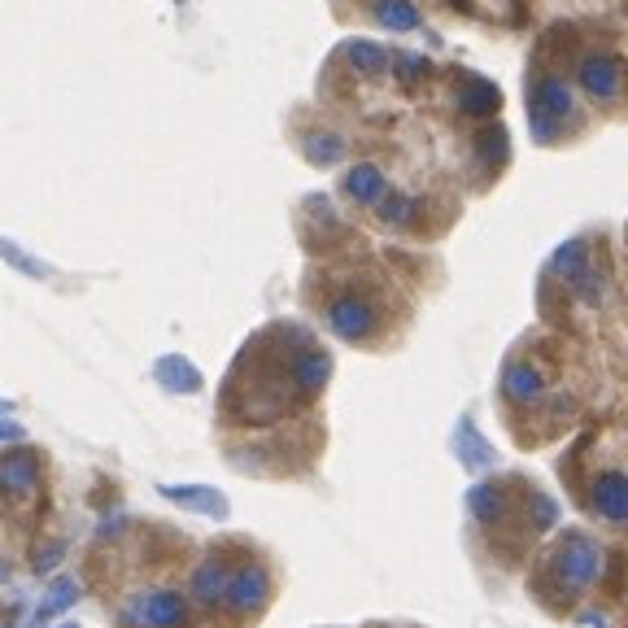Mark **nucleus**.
Returning <instances> with one entry per match:
<instances>
[{"instance_id":"a211bd4d","label":"nucleus","mask_w":628,"mask_h":628,"mask_svg":"<svg viewBox=\"0 0 628 628\" xmlns=\"http://www.w3.org/2000/svg\"><path fill=\"white\" fill-rule=\"evenodd\" d=\"M585 267H589V249H585V240H567V245L550 258V275H554V280H567V284L581 280Z\"/></svg>"},{"instance_id":"1a4fd4ad","label":"nucleus","mask_w":628,"mask_h":628,"mask_svg":"<svg viewBox=\"0 0 628 628\" xmlns=\"http://www.w3.org/2000/svg\"><path fill=\"white\" fill-rule=\"evenodd\" d=\"M232 576H236V567L219 559V554H210V559L192 572V598H197L201 607H223L227 589H232Z\"/></svg>"},{"instance_id":"7ed1b4c3","label":"nucleus","mask_w":628,"mask_h":628,"mask_svg":"<svg viewBox=\"0 0 628 628\" xmlns=\"http://www.w3.org/2000/svg\"><path fill=\"white\" fill-rule=\"evenodd\" d=\"M576 83H581V92L589 96V101L607 105V101H615V96L624 92L628 66L620 62V57H611V53H585L581 66H576Z\"/></svg>"},{"instance_id":"39448f33","label":"nucleus","mask_w":628,"mask_h":628,"mask_svg":"<svg viewBox=\"0 0 628 628\" xmlns=\"http://www.w3.org/2000/svg\"><path fill=\"white\" fill-rule=\"evenodd\" d=\"M589 506H594L598 519L628 528V471H598L589 480Z\"/></svg>"},{"instance_id":"cd10ccee","label":"nucleus","mask_w":628,"mask_h":628,"mask_svg":"<svg viewBox=\"0 0 628 628\" xmlns=\"http://www.w3.org/2000/svg\"><path fill=\"white\" fill-rule=\"evenodd\" d=\"M0 581H9V567L5 563H0Z\"/></svg>"},{"instance_id":"6ab92c4d","label":"nucleus","mask_w":628,"mask_h":628,"mask_svg":"<svg viewBox=\"0 0 628 628\" xmlns=\"http://www.w3.org/2000/svg\"><path fill=\"white\" fill-rule=\"evenodd\" d=\"M415 210H419V201L410 197V192L389 188V192L380 197V205H376V219H380L384 227H406L410 219H415Z\"/></svg>"},{"instance_id":"ddd939ff","label":"nucleus","mask_w":628,"mask_h":628,"mask_svg":"<svg viewBox=\"0 0 628 628\" xmlns=\"http://www.w3.org/2000/svg\"><path fill=\"white\" fill-rule=\"evenodd\" d=\"M162 498H171L175 506H188V511L214 515V519L227 515V498L219 489H205V485H162Z\"/></svg>"},{"instance_id":"bb28decb","label":"nucleus","mask_w":628,"mask_h":628,"mask_svg":"<svg viewBox=\"0 0 628 628\" xmlns=\"http://www.w3.org/2000/svg\"><path fill=\"white\" fill-rule=\"evenodd\" d=\"M18 437H22L18 424H0V441H18Z\"/></svg>"},{"instance_id":"423d86ee","label":"nucleus","mask_w":628,"mask_h":628,"mask_svg":"<svg viewBox=\"0 0 628 628\" xmlns=\"http://www.w3.org/2000/svg\"><path fill=\"white\" fill-rule=\"evenodd\" d=\"M328 328L341 336V341H367L376 332V306L358 293H345L328 306Z\"/></svg>"},{"instance_id":"aec40b11","label":"nucleus","mask_w":628,"mask_h":628,"mask_svg":"<svg viewBox=\"0 0 628 628\" xmlns=\"http://www.w3.org/2000/svg\"><path fill=\"white\" fill-rule=\"evenodd\" d=\"M306 157L314 166H332L345 157V140L336 136V131H310L306 136Z\"/></svg>"},{"instance_id":"f257e3e1","label":"nucleus","mask_w":628,"mask_h":628,"mask_svg":"<svg viewBox=\"0 0 628 628\" xmlns=\"http://www.w3.org/2000/svg\"><path fill=\"white\" fill-rule=\"evenodd\" d=\"M546 559H550L554 589H559L563 598H581V594H589V589L602 581L607 550H602L594 537H585V533H567L559 546L546 554Z\"/></svg>"},{"instance_id":"9d476101","label":"nucleus","mask_w":628,"mask_h":628,"mask_svg":"<svg viewBox=\"0 0 628 628\" xmlns=\"http://www.w3.org/2000/svg\"><path fill=\"white\" fill-rule=\"evenodd\" d=\"M502 393L511 397L515 406H533L546 397V371L537 367V362H511V367L502 371Z\"/></svg>"},{"instance_id":"dca6fc26","label":"nucleus","mask_w":628,"mask_h":628,"mask_svg":"<svg viewBox=\"0 0 628 628\" xmlns=\"http://www.w3.org/2000/svg\"><path fill=\"white\" fill-rule=\"evenodd\" d=\"M345 57H349V66H354L358 75H371V79H380L384 70L393 66V53L384 44H376V40H349Z\"/></svg>"},{"instance_id":"393cba45","label":"nucleus","mask_w":628,"mask_h":628,"mask_svg":"<svg viewBox=\"0 0 628 628\" xmlns=\"http://www.w3.org/2000/svg\"><path fill=\"white\" fill-rule=\"evenodd\" d=\"M572 288H576V297H581V301H589V306H598V301L607 297V275H602V271L594 267V262H589L585 275H581V280H576Z\"/></svg>"},{"instance_id":"f03ea898","label":"nucleus","mask_w":628,"mask_h":628,"mask_svg":"<svg viewBox=\"0 0 628 628\" xmlns=\"http://www.w3.org/2000/svg\"><path fill=\"white\" fill-rule=\"evenodd\" d=\"M127 628H188V602L175 589H140L123 607Z\"/></svg>"},{"instance_id":"0eeeda50","label":"nucleus","mask_w":628,"mask_h":628,"mask_svg":"<svg viewBox=\"0 0 628 628\" xmlns=\"http://www.w3.org/2000/svg\"><path fill=\"white\" fill-rule=\"evenodd\" d=\"M35 489H40V458L35 450H14L0 458V493L14 502H27L35 498Z\"/></svg>"},{"instance_id":"f3484780","label":"nucleus","mask_w":628,"mask_h":628,"mask_svg":"<svg viewBox=\"0 0 628 628\" xmlns=\"http://www.w3.org/2000/svg\"><path fill=\"white\" fill-rule=\"evenodd\" d=\"M371 14H376V22H380V27H389V31H415L419 22H424L415 0H376Z\"/></svg>"},{"instance_id":"b1692460","label":"nucleus","mask_w":628,"mask_h":628,"mask_svg":"<svg viewBox=\"0 0 628 628\" xmlns=\"http://www.w3.org/2000/svg\"><path fill=\"white\" fill-rule=\"evenodd\" d=\"M528 524H533L537 533L541 528H554L559 524V502L546 498V493H533V498H528Z\"/></svg>"},{"instance_id":"9b49d317","label":"nucleus","mask_w":628,"mask_h":628,"mask_svg":"<svg viewBox=\"0 0 628 628\" xmlns=\"http://www.w3.org/2000/svg\"><path fill=\"white\" fill-rule=\"evenodd\" d=\"M572 114H576L572 83L559 75H546L533 88V123H541V118H572Z\"/></svg>"},{"instance_id":"5701e85b","label":"nucleus","mask_w":628,"mask_h":628,"mask_svg":"<svg viewBox=\"0 0 628 628\" xmlns=\"http://www.w3.org/2000/svg\"><path fill=\"white\" fill-rule=\"evenodd\" d=\"M454 445H458V454H463V463H467V467H489V463H493V450H489L485 441H476V432H471V424L458 428Z\"/></svg>"},{"instance_id":"412c9836","label":"nucleus","mask_w":628,"mask_h":628,"mask_svg":"<svg viewBox=\"0 0 628 628\" xmlns=\"http://www.w3.org/2000/svg\"><path fill=\"white\" fill-rule=\"evenodd\" d=\"M75 598H79V585H75V581H57L53 589H48L44 607L35 611V628H44L48 620H53V615H62V611H66V607H70V602H75Z\"/></svg>"},{"instance_id":"4468645a","label":"nucleus","mask_w":628,"mask_h":628,"mask_svg":"<svg viewBox=\"0 0 628 628\" xmlns=\"http://www.w3.org/2000/svg\"><path fill=\"white\" fill-rule=\"evenodd\" d=\"M153 376H157V384H162L166 393H197V389H201V371L192 367L188 358H179V354L157 358Z\"/></svg>"},{"instance_id":"a878e982","label":"nucleus","mask_w":628,"mask_h":628,"mask_svg":"<svg viewBox=\"0 0 628 628\" xmlns=\"http://www.w3.org/2000/svg\"><path fill=\"white\" fill-rule=\"evenodd\" d=\"M393 66H397V75H402L406 83H410V75H428V62H424V57H415V53H397L393 57Z\"/></svg>"},{"instance_id":"6e6552de","label":"nucleus","mask_w":628,"mask_h":628,"mask_svg":"<svg viewBox=\"0 0 628 628\" xmlns=\"http://www.w3.org/2000/svg\"><path fill=\"white\" fill-rule=\"evenodd\" d=\"M288 371H293V384L306 397L314 393H323V384L332 380V358H328V349H319L314 341L306 345H297L293 349V362H288Z\"/></svg>"},{"instance_id":"4be33fe9","label":"nucleus","mask_w":628,"mask_h":628,"mask_svg":"<svg viewBox=\"0 0 628 628\" xmlns=\"http://www.w3.org/2000/svg\"><path fill=\"white\" fill-rule=\"evenodd\" d=\"M458 110L463 114H480V110H498V88L493 83H480V79H471L467 88H463V96H458Z\"/></svg>"},{"instance_id":"20e7f679","label":"nucleus","mask_w":628,"mask_h":628,"mask_svg":"<svg viewBox=\"0 0 628 628\" xmlns=\"http://www.w3.org/2000/svg\"><path fill=\"white\" fill-rule=\"evenodd\" d=\"M271 602V576H267V567L262 563H245V567H236V576H232V589H227V602L223 607L240 615V620H253L262 607Z\"/></svg>"},{"instance_id":"2eb2a0df","label":"nucleus","mask_w":628,"mask_h":628,"mask_svg":"<svg viewBox=\"0 0 628 628\" xmlns=\"http://www.w3.org/2000/svg\"><path fill=\"white\" fill-rule=\"evenodd\" d=\"M506 489L502 485H493V480H480L476 489L467 493V511H471V519L476 524H498V519L506 515Z\"/></svg>"},{"instance_id":"c85d7f7f","label":"nucleus","mask_w":628,"mask_h":628,"mask_svg":"<svg viewBox=\"0 0 628 628\" xmlns=\"http://www.w3.org/2000/svg\"><path fill=\"white\" fill-rule=\"evenodd\" d=\"M0 410H5V402H0Z\"/></svg>"},{"instance_id":"f8f14e48","label":"nucleus","mask_w":628,"mask_h":628,"mask_svg":"<svg viewBox=\"0 0 628 628\" xmlns=\"http://www.w3.org/2000/svg\"><path fill=\"white\" fill-rule=\"evenodd\" d=\"M341 192L354 205H380V197L389 192V179H384V171L376 162H354L341 175Z\"/></svg>"}]
</instances>
